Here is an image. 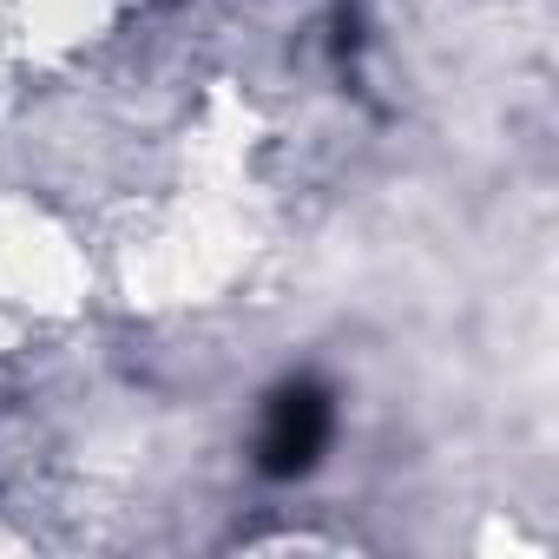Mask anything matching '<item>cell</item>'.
<instances>
[{
    "label": "cell",
    "instance_id": "6da1fadb",
    "mask_svg": "<svg viewBox=\"0 0 559 559\" xmlns=\"http://www.w3.org/2000/svg\"><path fill=\"white\" fill-rule=\"evenodd\" d=\"M330 435H336L330 389L323 382H284L263 402V415H257V474H270V480L310 474L323 461Z\"/></svg>",
    "mask_w": 559,
    "mask_h": 559
}]
</instances>
